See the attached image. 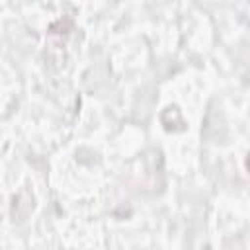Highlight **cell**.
Returning <instances> with one entry per match:
<instances>
[{
    "label": "cell",
    "mask_w": 250,
    "mask_h": 250,
    "mask_svg": "<svg viewBox=\"0 0 250 250\" xmlns=\"http://www.w3.org/2000/svg\"><path fill=\"white\" fill-rule=\"evenodd\" d=\"M246 170L250 172V152H248V156H246Z\"/></svg>",
    "instance_id": "6da1fadb"
}]
</instances>
